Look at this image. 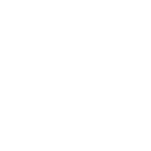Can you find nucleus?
Listing matches in <instances>:
<instances>
[]
</instances>
